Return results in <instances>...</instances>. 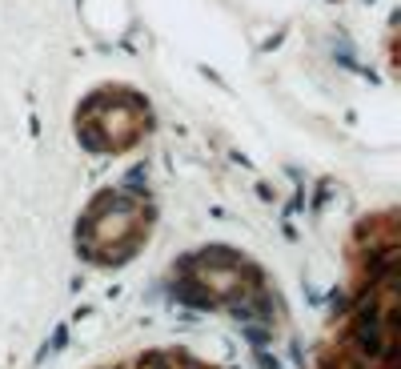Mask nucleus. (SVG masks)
Masks as SVG:
<instances>
[{
  "label": "nucleus",
  "instance_id": "1",
  "mask_svg": "<svg viewBox=\"0 0 401 369\" xmlns=\"http://www.w3.org/2000/svg\"><path fill=\"white\" fill-rule=\"evenodd\" d=\"M353 293L317 369H397V217L381 209L353 233Z\"/></svg>",
  "mask_w": 401,
  "mask_h": 369
},
{
  "label": "nucleus",
  "instance_id": "2",
  "mask_svg": "<svg viewBox=\"0 0 401 369\" xmlns=\"http://www.w3.org/2000/svg\"><path fill=\"white\" fill-rule=\"evenodd\" d=\"M176 289L193 305H217L253 321L277 317V297L261 269L233 249H200L176 269Z\"/></svg>",
  "mask_w": 401,
  "mask_h": 369
},
{
  "label": "nucleus",
  "instance_id": "3",
  "mask_svg": "<svg viewBox=\"0 0 401 369\" xmlns=\"http://www.w3.org/2000/svg\"><path fill=\"white\" fill-rule=\"evenodd\" d=\"M152 197L140 184H116L88 201L76 221V249L97 265H125L152 233Z\"/></svg>",
  "mask_w": 401,
  "mask_h": 369
},
{
  "label": "nucleus",
  "instance_id": "4",
  "mask_svg": "<svg viewBox=\"0 0 401 369\" xmlns=\"http://www.w3.org/2000/svg\"><path fill=\"white\" fill-rule=\"evenodd\" d=\"M152 129V109L137 88L104 85L88 93L76 109V136L92 153H128Z\"/></svg>",
  "mask_w": 401,
  "mask_h": 369
},
{
  "label": "nucleus",
  "instance_id": "5",
  "mask_svg": "<svg viewBox=\"0 0 401 369\" xmlns=\"http://www.w3.org/2000/svg\"><path fill=\"white\" fill-rule=\"evenodd\" d=\"M100 369H221V365H209V361H200V357L185 353V349H149V353L121 357V361Z\"/></svg>",
  "mask_w": 401,
  "mask_h": 369
}]
</instances>
